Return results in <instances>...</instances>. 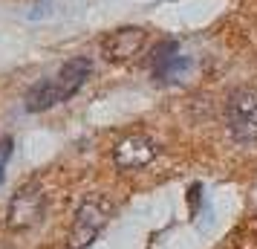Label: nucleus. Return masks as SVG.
Listing matches in <instances>:
<instances>
[{"mask_svg":"<svg viewBox=\"0 0 257 249\" xmlns=\"http://www.w3.org/2000/svg\"><path fill=\"white\" fill-rule=\"evenodd\" d=\"M93 72V61L87 55H78V58H70L64 67H61L52 78H44L38 81L24 99V107L29 113H41V110H49V107L67 102L84 87V81L90 78Z\"/></svg>","mask_w":257,"mask_h":249,"instance_id":"f257e3e1","label":"nucleus"},{"mask_svg":"<svg viewBox=\"0 0 257 249\" xmlns=\"http://www.w3.org/2000/svg\"><path fill=\"white\" fill-rule=\"evenodd\" d=\"M110 212H113V206H110V200H107V197H101V194L87 197V200L78 206L75 220H72L70 249H87V246H90L95 237L101 235V229L107 226Z\"/></svg>","mask_w":257,"mask_h":249,"instance_id":"f03ea898","label":"nucleus"},{"mask_svg":"<svg viewBox=\"0 0 257 249\" xmlns=\"http://www.w3.org/2000/svg\"><path fill=\"white\" fill-rule=\"evenodd\" d=\"M225 125L234 139L254 142L257 139V87H240L225 102Z\"/></svg>","mask_w":257,"mask_h":249,"instance_id":"7ed1b4c3","label":"nucleus"},{"mask_svg":"<svg viewBox=\"0 0 257 249\" xmlns=\"http://www.w3.org/2000/svg\"><path fill=\"white\" fill-rule=\"evenodd\" d=\"M47 214V194L41 186H24V189L12 194V200L6 206V226L12 232H26L44 220Z\"/></svg>","mask_w":257,"mask_h":249,"instance_id":"20e7f679","label":"nucleus"},{"mask_svg":"<svg viewBox=\"0 0 257 249\" xmlns=\"http://www.w3.org/2000/svg\"><path fill=\"white\" fill-rule=\"evenodd\" d=\"M145 41H148V32L142 26H121L101 38V55L110 64H124L139 55Z\"/></svg>","mask_w":257,"mask_h":249,"instance_id":"39448f33","label":"nucleus"},{"mask_svg":"<svg viewBox=\"0 0 257 249\" xmlns=\"http://www.w3.org/2000/svg\"><path fill=\"white\" fill-rule=\"evenodd\" d=\"M156 156V145L148 139V136H127L113 148V162L121 171H136V168H145L148 162H153Z\"/></svg>","mask_w":257,"mask_h":249,"instance_id":"423d86ee","label":"nucleus"},{"mask_svg":"<svg viewBox=\"0 0 257 249\" xmlns=\"http://www.w3.org/2000/svg\"><path fill=\"white\" fill-rule=\"evenodd\" d=\"M188 67H191V61H188L185 55L176 52L174 41H168L165 47L156 49V58H153V75H156L159 81H179V78L188 72Z\"/></svg>","mask_w":257,"mask_h":249,"instance_id":"0eeeda50","label":"nucleus"},{"mask_svg":"<svg viewBox=\"0 0 257 249\" xmlns=\"http://www.w3.org/2000/svg\"><path fill=\"white\" fill-rule=\"evenodd\" d=\"M12 151H15L12 136H3V139H0V186H3V177H6V165H9V159H12Z\"/></svg>","mask_w":257,"mask_h":249,"instance_id":"6e6552de","label":"nucleus"}]
</instances>
